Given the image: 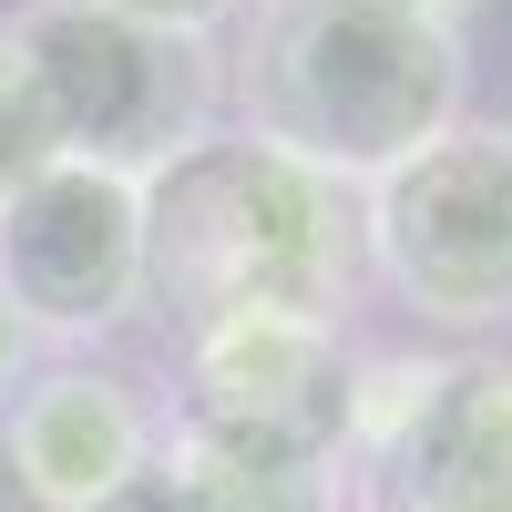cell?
I'll list each match as a JSON object with an SVG mask.
<instances>
[{
    "label": "cell",
    "mask_w": 512,
    "mask_h": 512,
    "mask_svg": "<svg viewBox=\"0 0 512 512\" xmlns=\"http://www.w3.org/2000/svg\"><path fill=\"white\" fill-rule=\"evenodd\" d=\"M461 21L390 11V0H256L236 31V134L318 164L338 185H379L420 144L461 123Z\"/></svg>",
    "instance_id": "1"
},
{
    "label": "cell",
    "mask_w": 512,
    "mask_h": 512,
    "mask_svg": "<svg viewBox=\"0 0 512 512\" xmlns=\"http://www.w3.org/2000/svg\"><path fill=\"white\" fill-rule=\"evenodd\" d=\"M359 287V195L256 134H205L144 175V297L185 338L216 318H338Z\"/></svg>",
    "instance_id": "2"
},
{
    "label": "cell",
    "mask_w": 512,
    "mask_h": 512,
    "mask_svg": "<svg viewBox=\"0 0 512 512\" xmlns=\"http://www.w3.org/2000/svg\"><path fill=\"white\" fill-rule=\"evenodd\" d=\"M11 41L62 123V154L103 164V175H134V185L164 175L185 144H205L216 93H226L216 41L123 21V11H93V0H31L11 21Z\"/></svg>",
    "instance_id": "3"
},
{
    "label": "cell",
    "mask_w": 512,
    "mask_h": 512,
    "mask_svg": "<svg viewBox=\"0 0 512 512\" xmlns=\"http://www.w3.org/2000/svg\"><path fill=\"white\" fill-rule=\"evenodd\" d=\"M359 267L431 328H512V123H451L359 185Z\"/></svg>",
    "instance_id": "4"
},
{
    "label": "cell",
    "mask_w": 512,
    "mask_h": 512,
    "mask_svg": "<svg viewBox=\"0 0 512 512\" xmlns=\"http://www.w3.org/2000/svg\"><path fill=\"white\" fill-rule=\"evenodd\" d=\"M349 461L379 512H512V359H359Z\"/></svg>",
    "instance_id": "5"
},
{
    "label": "cell",
    "mask_w": 512,
    "mask_h": 512,
    "mask_svg": "<svg viewBox=\"0 0 512 512\" xmlns=\"http://www.w3.org/2000/svg\"><path fill=\"white\" fill-rule=\"evenodd\" d=\"M0 297L31 338H103L144 308V185L52 164L0 205Z\"/></svg>",
    "instance_id": "6"
},
{
    "label": "cell",
    "mask_w": 512,
    "mask_h": 512,
    "mask_svg": "<svg viewBox=\"0 0 512 512\" xmlns=\"http://www.w3.org/2000/svg\"><path fill=\"white\" fill-rule=\"evenodd\" d=\"M349 420L359 349L338 338V318H216L185 338V431L349 461Z\"/></svg>",
    "instance_id": "7"
},
{
    "label": "cell",
    "mask_w": 512,
    "mask_h": 512,
    "mask_svg": "<svg viewBox=\"0 0 512 512\" xmlns=\"http://www.w3.org/2000/svg\"><path fill=\"white\" fill-rule=\"evenodd\" d=\"M0 451H11V482H21L31 512H82V502H103L123 472L154 461V410L134 400V379L62 359V369L21 379Z\"/></svg>",
    "instance_id": "8"
},
{
    "label": "cell",
    "mask_w": 512,
    "mask_h": 512,
    "mask_svg": "<svg viewBox=\"0 0 512 512\" xmlns=\"http://www.w3.org/2000/svg\"><path fill=\"white\" fill-rule=\"evenodd\" d=\"M195 472L205 512H338V461H308V451H277V441H226V431H185L164 441Z\"/></svg>",
    "instance_id": "9"
},
{
    "label": "cell",
    "mask_w": 512,
    "mask_h": 512,
    "mask_svg": "<svg viewBox=\"0 0 512 512\" xmlns=\"http://www.w3.org/2000/svg\"><path fill=\"white\" fill-rule=\"evenodd\" d=\"M52 164H62V123H52V103H41L21 41L0 31V205H11L31 175H52Z\"/></svg>",
    "instance_id": "10"
},
{
    "label": "cell",
    "mask_w": 512,
    "mask_h": 512,
    "mask_svg": "<svg viewBox=\"0 0 512 512\" xmlns=\"http://www.w3.org/2000/svg\"><path fill=\"white\" fill-rule=\"evenodd\" d=\"M82 512H205V492H195V472H185V461L154 441V461H144V472H123L103 502H82Z\"/></svg>",
    "instance_id": "11"
},
{
    "label": "cell",
    "mask_w": 512,
    "mask_h": 512,
    "mask_svg": "<svg viewBox=\"0 0 512 512\" xmlns=\"http://www.w3.org/2000/svg\"><path fill=\"white\" fill-rule=\"evenodd\" d=\"M93 11H123V21H154V31H185V41H216L246 0H93Z\"/></svg>",
    "instance_id": "12"
},
{
    "label": "cell",
    "mask_w": 512,
    "mask_h": 512,
    "mask_svg": "<svg viewBox=\"0 0 512 512\" xmlns=\"http://www.w3.org/2000/svg\"><path fill=\"white\" fill-rule=\"evenodd\" d=\"M21 379H31V328H21V308L0 297V410L21 400Z\"/></svg>",
    "instance_id": "13"
},
{
    "label": "cell",
    "mask_w": 512,
    "mask_h": 512,
    "mask_svg": "<svg viewBox=\"0 0 512 512\" xmlns=\"http://www.w3.org/2000/svg\"><path fill=\"white\" fill-rule=\"evenodd\" d=\"M390 11H431V21H461V11H482V0H390Z\"/></svg>",
    "instance_id": "14"
}]
</instances>
